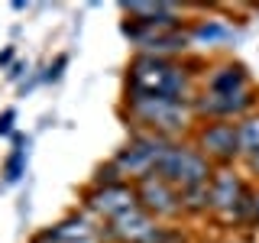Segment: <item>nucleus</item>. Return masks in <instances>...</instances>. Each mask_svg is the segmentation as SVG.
Returning <instances> with one entry per match:
<instances>
[{
	"label": "nucleus",
	"mask_w": 259,
	"mask_h": 243,
	"mask_svg": "<svg viewBox=\"0 0 259 243\" xmlns=\"http://www.w3.org/2000/svg\"><path fill=\"white\" fill-rule=\"evenodd\" d=\"M165 136H156V133H133L130 140L120 146L117 152H113V166H117V172L126 178V182H140V178L152 175L162 159V152L168 149Z\"/></svg>",
	"instance_id": "39448f33"
},
{
	"label": "nucleus",
	"mask_w": 259,
	"mask_h": 243,
	"mask_svg": "<svg viewBox=\"0 0 259 243\" xmlns=\"http://www.w3.org/2000/svg\"><path fill=\"white\" fill-rule=\"evenodd\" d=\"M120 10L126 13L130 23L143 29H185V7L182 4H165V0H156V4H123Z\"/></svg>",
	"instance_id": "f8f14e48"
},
{
	"label": "nucleus",
	"mask_w": 259,
	"mask_h": 243,
	"mask_svg": "<svg viewBox=\"0 0 259 243\" xmlns=\"http://www.w3.org/2000/svg\"><path fill=\"white\" fill-rule=\"evenodd\" d=\"M81 205H84V214H91L94 221L107 224L113 217L126 214L130 208L140 205L136 198V185L133 182H117V185H88L84 194H81Z\"/></svg>",
	"instance_id": "0eeeda50"
},
{
	"label": "nucleus",
	"mask_w": 259,
	"mask_h": 243,
	"mask_svg": "<svg viewBox=\"0 0 259 243\" xmlns=\"http://www.w3.org/2000/svg\"><path fill=\"white\" fill-rule=\"evenodd\" d=\"M13 124H16V110L7 107L4 113H0V136H13V133H16Z\"/></svg>",
	"instance_id": "412c9836"
},
{
	"label": "nucleus",
	"mask_w": 259,
	"mask_h": 243,
	"mask_svg": "<svg viewBox=\"0 0 259 243\" xmlns=\"http://www.w3.org/2000/svg\"><path fill=\"white\" fill-rule=\"evenodd\" d=\"M13 59H16V49H13V46H7L4 52H0V68H7V65H13Z\"/></svg>",
	"instance_id": "5701e85b"
},
{
	"label": "nucleus",
	"mask_w": 259,
	"mask_h": 243,
	"mask_svg": "<svg viewBox=\"0 0 259 243\" xmlns=\"http://www.w3.org/2000/svg\"><path fill=\"white\" fill-rule=\"evenodd\" d=\"M156 243H188V237H185L178 227H172V224H162V230H159V240Z\"/></svg>",
	"instance_id": "6ab92c4d"
},
{
	"label": "nucleus",
	"mask_w": 259,
	"mask_h": 243,
	"mask_svg": "<svg viewBox=\"0 0 259 243\" xmlns=\"http://www.w3.org/2000/svg\"><path fill=\"white\" fill-rule=\"evenodd\" d=\"M194 146L214 162L217 169L233 166L240 156V124L237 120H204L194 130Z\"/></svg>",
	"instance_id": "423d86ee"
},
{
	"label": "nucleus",
	"mask_w": 259,
	"mask_h": 243,
	"mask_svg": "<svg viewBox=\"0 0 259 243\" xmlns=\"http://www.w3.org/2000/svg\"><path fill=\"white\" fill-rule=\"evenodd\" d=\"M246 169H249V172H253V175L259 178V152H256V156H249V159H246Z\"/></svg>",
	"instance_id": "393cba45"
},
{
	"label": "nucleus",
	"mask_w": 259,
	"mask_h": 243,
	"mask_svg": "<svg viewBox=\"0 0 259 243\" xmlns=\"http://www.w3.org/2000/svg\"><path fill=\"white\" fill-rule=\"evenodd\" d=\"M188 65L178 59H159V55H133L126 65V88L123 97H172V101H194L191 94Z\"/></svg>",
	"instance_id": "f257e3e1"
},
{
	"label": "nucleus",
	"mask_w": 259,
	"mask_h": 243,
	"mask_svg": "<svg viewBox=\"0 0 259 243\" xmlns=\"http://www.w3.org/2000/svg\"><path fill=\"white\" fill-rule=\"evenodd\" d=\"M249 182L233 166L217 169L210 178V214L227 227H246V208H249Z\"/></svg>",
	"instance_id": "20e7f679"
},
{
	"label": "nucleus",
	"mask_w": 259,
	"mask_h": 243,
	"mask_svg": "<svg viewBox=\"0 0 259 243\" xmlns=\"http://www.w3.org/2000/svg\"><path fill=\"white\" fill-rule=\"evenodd\" d=\"M246 227H259V188L249 194V208H246Z\"/></svg>",
	"instance_id": "aec40b11"
},
{
	"label": "nucleus",
	"mask_w": 259,
	"mask_h": 243,
	"mask_svg": "<svg viewBox=\"0 0 259 243\" xmlns=\"http://www.w3.org/2000/svg\"><path fill=\"white\" fill-rule=\"evenodd\" d=\"M117 182H126V178L117 172V166H113V162L97 166V172H94V178H91V185H117Z\"/></svg>",
	"instance_id": "a211bd4d"
},
{
	"label": "nucleus",
	"mask_w": 259,
	"mask_h": 243,
	"mask_svg": "<svg viewBox=\"0 0 259 243\" xmlns=\"http://www.w3.org/2000/svg\"><path fill=\"white\" fill-rule=\"evenodd\" d=\"M237 124H240V156L243 159L256 156L259 152V113L253 110L249 117L237 120Z\"/></svg>",
	"instance_id": "f3484780"
},
{
	"label": "nucleus",
	"mask_w": 259,
	"mask_h": 243,
	"mask_svg": "<svg viewBox=\"0 0 259 243\" xmlns=\"http://www.w3.org/2000/svg\"><path fill=\"white\" fill-rule=\"evenodd\" d=\"M123 117L133 120L136 133H156L165 140H178V133L191 130L194 117L191 101H172V97H123Z\"/></svg>",
	"instance_id": "f03ea898"
},
{
	"label": "nucleus",
	"mask_w": 259,
	"mask_h": 243,
	"mask_svg": "<svg viewBox=\"0 0 259 243\" xmlns=\"http://www.w3.org/2000/svg\"><path fill=\"white\" fill-rule=\"evenodd\" d=\"M182 211H185V217H204V214H210V185L182 191Z\"/></svg>",
	"instance_id": "dca6fc26"
},
{
	"label": "nucleus",
	"mask_w": 259,
	"mask_h": 243,
	"mask_svg": "<svg viewBox=\"0 0 259 243\" xmlns=\"http://www.w3.org/2000/svg\"><path fill=\"white\" fill-rule=\"evenodd\" d=\"M259 104V94L249 91H237V94H194L191 110L198 120H243L253 113V107Z\"/></svg>",
	"instance_id": "1a4fd4ad"
},
{
	"label": "nucleus",
	"mask_w": 259,
	"mask_h": 243,
	"mask_svg": "<svg viewBox=\"0 0 259 243\" xmlns=\"http://www.w3.org/2000/svg\"><path fill=\"white\" fill-rule=\"evenodd\" d=\"M249 71L240 62H224L204 78V91L207 94H237V91H249Z\"/></svg>",
	"instance_id": "ddd939ff"
},
{
	"label": "nucleus",
	"mask_w": 259,
	"mask_h": 243,
	"mask_svg": "<svg viewBox=\"0 0 259 243\" xmlns=\"http://www.w3.org/2000/svg\"><path fill=\"white\" fill-rule=\"evenodd\" d=\"M214 172H217V166L194 143L172 140V143H168V149L162 152V159H159V166H156V172H152V175L165 178V182L175 185L178 191H188V188L210 185Z\"/></svg>",
	"instance_id": "7ed1b4c3"
},
{
	"label": "nucleus",
	"mask_w": 259,
	"mask_h": 243,
	"mask_svg": "<svg viewBox=\"0 0 259 243\" xmlns=\"http://www.w3.org/2000/svg\"><path fill=\"white\" fill-rule=\"evenodd\" d=\"M159 230H162V224L152 214H146L140 205L107 224H101V237L110 243H156Z\"/></svg>",
	"instance_id": "9b49d317"
},
{
	"label": "nucleus",
	"mask_w": 259,
	"mask_h": 243,
	"mask_svg": "<svg viewBox=\"0 0 259 243\" xmlns=\"http://www.w3.org/2000/svg\"><path fill=\"white\" fill-rule=\"evenodd\" d=\"M26 146H29V140L23 133H13V149H10V156L4 159V182L7 185H16L23 175H26Z\"/></svg>",
	"instance_id": "4468645a"
},
{
	"label": "nucleus",
	"mask_w": 259,
	"mask_h": 243,
	"mask_svg": "<svg viewBox=\"0 0 259 243\" xmlns=\"http://www.w3.org/2000/svg\"><path fill=\"white\" fill-rule=\"evenodd\" d=\"M65 65H68V55H59V59H55V65H49V75H46V78H49V81H59Z\"/></svg>",
	"instance_id": "4be33fe9"
},
{
	"label": "nucleus",
	"mask_w": 259,
	"mask_h": 243,
	"mask_svg": "<svg viewBox=\"0 0 259 243\" xmlns=\"http://www.w3.org/2000/svg\"><path fill=\"white\" fill-rule=\"evenodd\" d=\"M120 32L133 43L136 55H159V59H175L178 52H188L191 43V29H143L136 23L123 20Z\"/></svg>",
	"instance_id": "6e6552de"
},
{
	"label": "nucleus",
	"mask_w": 259,
	"mask_h": 243,
	"mask_svg": "<svg viewBox=\"0 0 259 243\" xmlns=\"http://www.w3.org/2000/svg\"><path fill=\"white\" fill-rule=\"evenodd\" d=\"M227 36H230V29H227L221 20H198V23L191 26V43H198V46L224 43Z\"/></svg>",
	"instance_id": "2eb2a0df"
},
{
	"label": "nucleus",
	"mask_w": 259,
	"mask_h": 243,
	"mask_svg": "<svg viewBox=\"0 0 259 243\" xmlns=\"http://www.w3.org/2000/svg\"><path fill=\"white\" fill-rule=\"evenodd\" d=\"M136 185V198H140V208L146 214H152L156 221H175V217H182V191L175 188V185H168L165 178L159 175H146L140 178Z\"/></svg>",
	"instance_id": "9d476101"
},
{
	"label": "nucleus",
	"mask_w": 259,
	"mask_h": 243,
	"mask_svg": "<svg viewBox=\"0 0 259 243\" xmlns=\"http://www.w3.org/2000/svg\"><path fill=\"white\" fill-rule=\"evenodd\" d=\"M23 68H26V62H13V65H10V71H7V78H10V81H16V78L23 75Z\"/></svg>",
	"instance_id": "b1692460"
}]
</instances>
